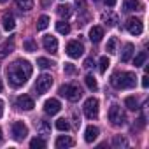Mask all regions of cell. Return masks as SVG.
Masks as SVG:
<instances>
[{
  "label": "cell",
  "mask_w": 149,
  "mask_h": 149,
  "mask_svg": "<svg viewBox=\"0 0 149 149\" xmlns=\"http://www.w3.org/2000/svg\"><path fill=\"white\" fill-rule=\"evenodd\" d=\"M32 70L33 68H32L30 61H26V60H16L14 63H11L7 67V79H9L11 86L13 88L23 86L28 81V77L32 76Z\"/></svg>",
  "instance_id": "1"
},
{
  "label": "cell",
  "mask_w": 149,
  "mask_h": 149,
  "mask_svg": "<svg viewBox=\"0 0 149 149\" xmlns=\"http://www.w3.org/2000/svg\"><path fill=\"white\" fill-rule=\"evenodd\" d=\"M137 83V77L133 72H114L111 76V84L118 90H128L133 88Z\"/></svg>",
  "instance_id": "2"
},
{
  "label": "cell",
  "mask_w": 149,
  "mask_h": 149,
  "mask_svg": "<svg viewBox=\"0 0 149 149\" xmlns=\"http://www.w3.org/2000/svg\"><path fill=\"white\" fill-rule=\"evenodd\" d=\"M60 95L70 102H77L83 97V90L77 84H63V86H60Z\"/></svg>",
  "instance_id": "3"
},
{
  "label": "cell",
  "mask_w": 149,
  "mask_h": 149,
  "mask_svg": "<svg viewBox=\"0 0 149 149\" xmlns=\"http://www.w3.org/2000/svg\"><path fill=\"white\" fill-rule=\"evenodd\" d=\"M109 121H111L114 126H123V125L126 123V114H125V111H123L119 105L112 104L111 109H109Z\"/></svg>",
  "instance_id": "4"
},
{
  "label": "cell",
  "mask_w": 149,
  "mask_h": 149,
  "mask_svg": "<svg viewBox=\"0 0 149 149\" xmlns=\"http://www.w3.org/2000/svg\"><path fill=\"white\" fill-rule=\"evenodd\" d=\"M51 86H53V77L49 76V74H40V76L37 77V81H35V91H37V95H42V93L49 91Z\"/></svg>",
  "instance_id": "5"
},
{
  "label": "cell",
  "mask_w": 149,
  "mask_h": 149,
  "mask_svg": "<svg viewBox=\"0 0 149 149\" xmlns=\"http://www.w3.org/2000/svg\"><path fill=\"white\" fill-rule=\"evenodd\" d=\"M83 111H84V116H86L88 119H97V118H98V100L93 98V97L88 98V100L84 102Z\"/></svg>",
  "instance_id": "6"
},
{
  "label": "cell",
  "mask_w": 149,
  "mask_h": 149,
  "mask_svg": "<svg viewBox=\"0 0 149 149\" xmlns=\"http://www.w3.org/2000/svg\"><path fill=\"white\" fill-rule=\"evenodd\" d=\"M11 133H13V139H14V140L21 142V140L26 139L28 128H26V125H25L23 121H16V123H13V126H11Z\"/></svg>",
  "instance_id": "7"
},
{
  "label": "cell",
  "mask_w": 149,
  "mask_h": 149,
  "mask_svg": "<svg viewBox=\"0 0 149 149\" xmlns=\"http://www.w3.org/2000/svg\"><path fill=\"white\" fill-rule=\"evenodd\" d=\"M83 53H84V46L79 40H72L67 44V54L70 58H79V56H83Z\"/></svg>",
  "instance_id": "8"
},
{
  "label": "cell",
  "mask_w": 149,
  "mask_h": 149,
  "mask_svg": "<svg viewBox=\"0 0 149 149\" xmlns=\"http://www.w3.org/2000/svg\"><path fill=\"white\" fill-rule=\"evenodd\" d=\"M60 111H61V104H60V100H56V98H49V100L44 102V112H46L47 116H56Z\"/></svg>",
  "instance_id": "9"
},
{
  "label": "cell",
  "mask_w": 149,
  "mask_h": 149,
  "mask_svg": "<svg viewBox=\"0 0 149 149\" xmlns=\"http://www.w3.org/2000/svg\"><path fill=\"white\" fill-rule=\"evenodd\" d=\"M126 30H128L132 35H140V33L144 32V25H142L140 19H137V18H130V19L126 21Z\"/></svg>",
  "instance_id": "10"
},
{
  "label": "cell",
  "mask_w": 149,
  "mask_h": 149,
  "mask_svg": "<svg viewBox=\"0 0 149 149\" xmlns=\"http://www.w3.org/2000/svg\"><path fill=\"white\" fill-rule=\"evenodd\" d=\"M16 105H18L21 111H32V109L35 107L33 98H32V97H28V95H19V97H18V100H16Z\"/></svg>",
  "instance_id": "11"
},
{
  "label": "cell",
  "mask_w": 149,
  "mask_h": 149,
  "mask_svg": "<svg viewBox=\"0 0 149 149\" xmlns=\"http://www.w3.org/2000/svg\"><path fill=\"white\" fill-rule=\"evenodd\" d=\"M42 46H44V49L47 51V53H58V40H56V37H53V35H46L44 39H42Z\"/></svg>",
  "instance_id": "12"
},
{
  "label": "cell",
  "mask_w": 149,
  "mask_h": 149,
  "mask_svg": "<svg viewBox=\"0 0 149 149\" xmlns=\"http://www.w3.org/2000/svg\"><path fill=\"white\" fill-rule=\"evenodd\" d=\"M74 144V139L72 137H67V135H61V137H58L56 139V142H54V146L58 147V149H65V147H72Z\"/></svg>",
  "instance_id": "13"
},
{
  "label": "cell",
  "mask_w": 149,
  "mask_h": 149,
  "mask_svg": "<svg viewBox=\"0 0 149 149\" xmlns=\"http://www.w3.org/2000/svg\"><path fill=\"white\" fill-rule=\"evenodd\" d=\"M98 128L97 126H93V125H90L88 128H86V132H84V140L88 142V144H91V142H95L97 140V137H98Z\"/></svg>",
  "instance_id": "14"
},
{
  "label": "cell",
  "mask_w": 149,
  "mask_h": 149,
  "mask_svg": "<svg viewBox=\"0 0 149 149\" xmlns=\"http://www.w3.org/2000/svg\"><path fill=\"white\" fill-rule=\"evenodd\" d=\"M133 53H135V47H133V44L126 42V44H125V47H123V51H121V61H123V63L130 61V58L133 56Z\"/></svg>",
  "instance_id": "15"
},
{
  "label": "cell",
  "mask_w": 149,
  "mask_h": 149,
  "mask_svg": "<svg viewBox=\"0 0 149 149\" xmlns=\"http://www.w3.org/2000/svg\"><path fill=\"white\" fill-rule=\"evenodd\" d=\"M2 23H4V30H6V32H13V30H14V26H16L14 16H13V14H9V13H6V14H4Z\"/></svg>",
  "instance_id": "16"
},
{
  "label": "cell",
  "mask_w": 149,
  "mask_h": 149,
  "mask_svg": "<svg viewBox=\"0 0 149 149\" xmlns=\"http://www.w3.org/2000/svg\"><path fill=\"white\" fill-rule=\"evenodd\" d=\"M102 37H104V28L102 26H91V30H90V40L97 44V42L102 40Z\"/></svg>",
  "instance_id": "17"
},
{
  "label": "cell",
  "mask_w": 149,
  "mask_h": 149,
  "mask_svg": "<svg viewBox=\"0 0 149 149\" xmlns=\"http://www.w3.org/2000/svg\"><path fill=\"white\" fill-rule=\"evenodd\" d=\"M35 128H37V132H39L40 135H49V133H51V125H49V121H46V119H39V121L35 123Z\"/></svg>",
  "instance_id": "18"
},
{
  "label": "cell",
  "mask_w": 149,
  "mask_h": 149,
  "mask_svg": "<svg viewBox=\"0 0 149 149\" xmlns=\"http://www.w3.org/2000/svg\"><path fill=\"white\" fill-rule=\"evenodd\" d=\"M14 51V40L11 39V40H6L2 46H0V58H6L9 53H13Z\"/></svg>",
  "instance_id": "19"
},
{
  "label": "cell",
  "mask_w": 149,
  "mask_h": 149,
  "mask_svg": "<svg viewBox=\"0 0 149 149\" xmlns=\"http://www.w3.org/2000/svg\"><path fill=\"white\" fill-rule=\"evenodd\" d=\"M102 19H104V23H105L107 26H116V25H118V16H116L114 13H111V11L104 13V14H102Z\"/></svg>",
  "instance_id": "20"
},
{
  "label": "cell",
  "mask_w": 149,
  "mask_h": 149,
  "mask_svg": "<svg viewBox=\"0 0 149 149\" xmlns=\"http://www.w3.org/2000/svg\"><path fill=\"white\" fill-rule=\"evenodd\" d=\"M56 13H58V16H60L61 19H63V18L67 19V18H70V14H72V7L67 6V4H61V6H58V11H56Z\"/></svg>",
  "instance_id": "21"
},
{
  "label": "cell",
  "mask_w": 149,
  "mask_h": 149,
  "mask_svg": "<svg viewBox=\"0 0 149 149\" xmlns=\"http://www.w3.org/2000/svg\"><path fill=\"white\" fill-rule=\"evenodd\" d=\"M140 7V0H125V11H139Z\"/></svg>",
  "instance_id": "22"
},
{
  "label": "cell",
  "mask_w": 149,
  "mask_h": 149,
  "mask_svg": "<svg viewBox=\"0 0 149 149\" xmlns=\"http://www.w3.org/2000/svg\"><path fill=\"white\" fill-rule=\"evenodd\" d=\"M14 2L21 11H32L33 9V0H14Z\"/></svg>",
  "instance_id": "23"
},
{
  "label": "cell",
  "mask_w": 149,
  "mask_h": 149,
  "mask_svg": "<svg viewBox=\"0 0 149 149\" xmlns=\"http://www.w3.org/2000/svg\"><path fill=\"white\" fill-rule=\"evenodd\" d=\"M146 60H147V53H146V51H140L139 54H135L133 65H135V67H142V65L146 63Z\"/></svg>",
  "instance_id": "24"
},
{
  "label": "cell",
  "mask_w": 149,
  "mask_h": 149,
  "mask_svg": "<svg viewBox=\"0 0 149 149\" xmlns=\"http://www.w3.org/2000/svg\"><path fill=\"white\" fill-rule=\"evenodd\" d=\"M125 105H126V109H130V111H139V102H137L135 97H126V98H125Z\"/></svg>",
  "instance_id": "25"
},
{
  "label": "cell",
  "mask_w": 149,
  "mask_h": 149,
  "mask_svg": "<svg viewBox=\"0 0 149 149\" xmlns=\"http://www.w3.org/2000/svg\"><path fill=\"white\" fill-rule=\"evenodd\" d=\"M112 146L118 147V149H119V147H126V146H128V140H126L123 135H114V139H112Z\"/></svg>",
  "instance_id": "26"
},
{
  "label": "cell",
  "mask_w": 149,
  "mask_h": 149,
  "mask_svg": "<svg viewBox=\"0 0 149 149\" xmlns=\"http://www.w3.org/2000/svg\"><path fill=\"white\" fill-rule=\"evenodd\" d=\"M84 83H86V86L91 90V91H97L98 90V84H97V79L91 76V74H88V76L84 77Z\"/></svg>",
  "instance_id": "27"
},
{
  "label": "cell",
  "mask_w": 149,
  "mask_h": 149,
  "mask_svg": "<svg viewBox=\"0 0 149 149\" xmlns=\"http://www.w3.org/2000/svg\"><path fill=\"white\" fill-rule=\"evenodd\" d=\"M56 32L61 33V35H67V33H70V25L65 23V21H58L56 23Z\"/></svg>",
  "instance_id": "28"
},
{
  "label": "cell",
  "mask_w": 149,
  "mask_h": 149,
  "mask_svg": "<svg viewBox=\"0 0 149 149\" xmlns=\"http://www.w3.org/2000/svg\"><path fill=\"white\" fill-rule=\"evenodd\" d=\"M54 126H56V130H60V132H68V130H70V125H68V121H67L65 118L58 119Z\"/></svg>",
  "instance_id": "29"
},
{
  "label": "cell",
  "mask_w": 149,
  "mask_h": 149,
  "mask_svg": "<svg viewBox=\"0 0 149 149\" xmlns=\"http://www.w3.org/2000/svg\"><path fill=\"white\" fill-rule=\"evenodd\" d=\"M30 147L32 149H42V147H46V140L44 139H39V137H35V139H32L30 140Z\"/></svg>",
  "instance_id": "30"
},
{
  "label": "cell",
  "mask_w": 149,
  "mask_h": 149,
  "mask_svg": "<svg viewBox=\"0 0 149 149\" xmlns=\"http://www.w3.org/2000/svg\"><path fill=\"white\" fill-rule=\"evenodd\" d=\"M49 26V18L47 16H40L37 21V30H46Z\"/></svg>",
  "instance_id": "31"
},
{
  "label": "cell",
  "mask_w": 149,
  "mask_h": 149,
  "mask_svg": "<svg viewBox=\"0 0 149 149\" xmlns=\"http://www.w3.org/2000/svg\"><path fill=\"white\" fill-rule=\"evenodd\" d=\"M23 47H25L28 53H33V51H37V44H35V40H33V39H28V40H25V42H23Z\"/></svg>",
  "instance_id": "32"
},
{
  "label": "cell",
  "mask_w": 149,
  "mask_h": 149,
  "mask_svg": "<svg viewBox=\"0 0 149 149\" xmlns=\"http://www.w3.org/2000/svg\"><path fill=\"white\" fill-rule=\"evenodd\" d=\"M116 44H118V39H116V37H111V39H109V42H107L105 51H107V53H111V54H114V53H116Z\"/></svg>",
  "instance_id": "33"
},
{
  "label": "cell",
  "mask_w": 149,
  "mask_h": 149,
  "mask_svg": "<svg viewBox=\"0 0 149 149\" xmlns=\"http://www.w3.org/2000/svg\"><path fill=\"white\" fill-rule=\"evenodd\" d=\"M37 65H39L40 68H49V67H53L54 63H53L51 60H47V58H37Z\"/></svg>",
  "instance_id": "34"
},
{
  "label": "cell",
  "mask_w": 149,
  "mask_h": 149,
  "mask_svg": "<svg viewBox=\"0 0 149 149\" xmlns=\"http://www.w3.org/2000/svg\"><path fill=\"white\" fill-rule=\"evenodd\" d=\"M109 65H111L109 58H107V56H102V58H100V72H102V74H105V70L109 68Z\"/></svg>",
  "instance_id": "35"
},
{
  "label": "cell",
  "mask_w": 149,
  "mask_h": 149,
  "mask_svg": "<svg viewBox=\"0 0 149 149\" xmlns=\"http://www.w3.org/2000/svg\"><path fill=\"white\" fill-rule=\"evenodd\" d=\"M65 74H76V67L72 63H65Z\"/></svg>",
  "instance_id": "36"
},
{
  "label": "cell",
  "mask_w": 149,
  "mask_h": 149,
  "mask_svg": "<svg viewBox=\"0 0 149 149\" xmlns=\"http://www.w3.org/2000/svg\"><path fill=\"white\" fill-rule=\"evenodd\" d=\"M76 4H77V7H79L81 11L86 9V2H84V0H76Z\"/></svg>",
  "instance_id": "37"
},
{
  "label": "cell",
  "mask_w": 149,
  "mask_h": 149,
  "mask_svg": "<svg viewBox=\"0 0 149 149\" xmlns=\"http://www.w3.org/2000/svg\"><path fill=\"white\" fill-rule=\"evenodd\" d=\"M90 67H93V58H86L84 60V68H90Z\"/></svg>",
  "instance_id": "38"
},
{
  "label": "cell",
  "mask_w": 149,
  "mask_h": 149,
  "mask_svg": "<svg viewBox=\"0 0 149 149\" xmlns=\"http://www.w3.org/2000/svg\"><path fill=\"white\" fill-rule=\"evenodd\" d=\"M147 86H149V77L144 76V77H142V88H147Z\"/></svg>",
  "instance_id": "39"
},
{
  "label": "cell",
  "mask_w": 149,
  "mask_h": 149,
  "mask_svg": "<svg viewBox=\"0 0 149 149\" xmlns=\"http://www.w3.org/2000/svg\"><path fill=\"white\" fill-rule=\"evenodd\" d=\"M104 2H105V4H107L109 7H114V6H116V2H118V0H104Z\"/></svg>",
  "instance_id": "40"
},
{
  "label": "cell",
  "mask_w": 149,
  "mask_h": 149,
  "mask_svg": "<svg viewBox=\"0 0 149 149\" xmlns=\"http://www.w3.org/2000/svg\"><path fill=\"white\" fill-rule=\"evenodd\" d=\"M2 114H4V102L0 100V118H2Z\"/></svg>",
  "instance_id": "41"
},
{
  "label": "cell",
  "mask_w": 149,
  "mask_h": 149,
  "mask_svg": "<svg viewBox=\"0 0 149 149\" xmlns=\"http://www.w3.org/2000/svg\"><path fill=\"white\" fill-rule=\"evenodd\" d=\"M4 140V135H2V130H0V142H2Z\"/></svg>",
  "instance_id": "42"
},
{
  "label": "cell",
  "mask_w": 149,
  "mask_h": 149,
  "mask_svg": "<svg viewBox=\"0 0 149 149\" xmlns=\"http://www.w3.org/2000/svg\"><path fill=\"white\" fill-rule=\"evenodd\" d=\"M9 2V0H0V4H7Z\"/></svg>",
  "instance_id": "43"
},
{
  "label": "cell",
  "mask_w": 149,
  "mask_h": 149,
  "mask_svg": "<svg viewBox=\"0 0 149 149\" xmlns=\"http://www.w3.org/2000/svg\"><path fill=\"white\" fill-rule=\"evenodd\" d=\"M2 88H4V86H2V81H0V91H2Z\"/></svg>",
  "instance_id": "44"
},
{
  "label": "cell",
  "mask_w": 149,
  "mask_h": 149,
  "mask_svg": "<svg viewBox=\"0 0 149 149\" xmlns=\"http://www.w3.org/2000/svg\"><path fill=\"white\" fill-rule=\"evenodd\" d=\"M95 2H98V0H95Z\"/></svg>",
  "instance_id": "45"
}]
</instances>
